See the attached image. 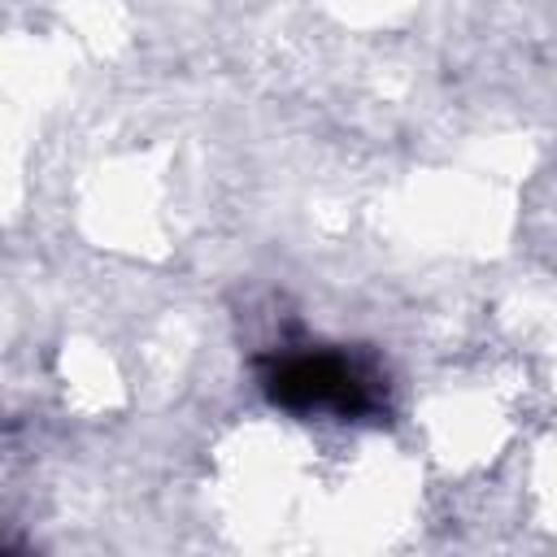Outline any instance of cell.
<instances>
[{"label": "cell", "instance_id": "1", "mask_svg": "<svg viewBox=\"0 0 557 557\" xmlns=\"http://www.w3.org/2000/svg\"><path fill=\"white\" fill-rule=\"evenodd\" d=\"M270 396L287 409H339L357 413L366 405V392L357 374L339 357H292L270 374Z\"/></svg>", "mask_w": 557, "mask_h": 557}]
</instances>
